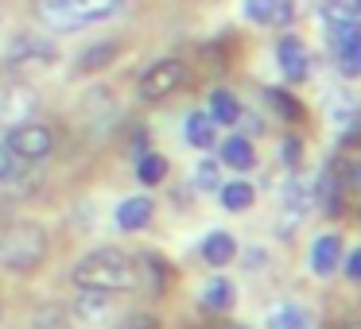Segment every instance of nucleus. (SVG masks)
I'll return each mask as SVG.
<instances>
[{
	"mask_svg": "<svg viewBox=\"0 0 361 329\" xmlns=\"http://www.w3.org/2000/svg\"><path fill=\"white\" fill-rule=\"evenodd\" d=\"M338 58H342V74H345V78H361V47L345 51V55H338Z\"/></svg>",
	"mask_w": 361,
	"mask_h": 329,
	"instance_id": "obj_26",
	"label": "nucleus"
},
{
	"mask_svg": "<svg viewBox=\"0 0 361 329\" xmlns=\"http://www.w3.org/2000/svg\"><path fill=\"white\" fill-rule=\"evenodd\" d=\"M283 205H288V209L299 217V213L311 205V190H307V182H299V179L288 182V190H283Z\"/></svg>",
	"mask_w": 361,
	"mask_h": 329,
	"instance_id": "obj_23",
	"label": "nucleus"
},
{
	"mask_svg": "<svg viewBox=\"0 0 361 329\" xmlns=\"http://www.w3.org/2000/svg\"><path fill=\"white\" fill-rule=\"evenodd\" d=\"M345 275H350V279H361V248H353L350 256H345Z\"/></svg>",
	"mask_w": 361,
	"mask_h": 329,
	"instance_id": "obj_30",
	"label": "nucleus"
},
{
	"mask_svg": "<svg viewBox=\"0 0 361 329\" xmlns=\"http://www.w3.org/2000/svg\"><path fill=\"white\" fill-rule=\"evenodd\" d=\"M8 70H35V66H51L59 63V47L51 39H35V35H16L4 51Z\"/></svg>",
	"mask_w": 361,
	"mask_h": 329,
	"instance_id": "obj_6",
	"label": "nucleus"
},
{
	"mask_svg": "<svg viewBox=\"0 0 361 329\" xmlns=\"http://www.w3.org/2000/svg\"><path fill=\"white\" fill-rule=\"evenodd\" d=\"M264 329H311V314L295 302H280V306L268 310Z\"/></svg>",
	"mask_w": 361,
	"mask_h": 329,
	"instance_id": "obj_13",
	"label": "nucleus"
},
{
	"mask_svg": "<svg viewBox=\"0 0 361 329\" xmlns=\"http://www.w3.org/2000/svg\"><path fill=\"white\" fill-rule=\"evenodd\" d=\"M221 163H229L233 171H252L257 167V151H252V143L245 136H229L221 143Z\"/></svg>",
	"mask_w": 361,
	"mask_h": 329,
	"instance_id": "obj_15",
	"label": "nucleus"
},
{
	"mask_svg": "<svg viewBox=\"0 0 361 329\" xmlns=\"http://www.w3.org/2000/svg\"><path fill=\"white\" fill-rule=\"evenodd\" d=\"M268 101H272V105H276V109H280L288 120H299V117H303V109H299V101H295L291 93H283V89H268Z\"/></svg>",
	"mask_w": 361,
	"mask_h": 329,
	"instance_id": "obj_25",
	"label": "nucleus"
},
{
	"mask_svg": "<svg viewBox=\"0 0 361 329\" xmlns=\"http://www.w3.org/2000/svg\"><path fill=\"white\" fill-rule=\"evenodd\" d=\"M183 78H187V66L179 58H159V63H152L140 74V86L136 89H140L144 101H164V97H171L183 86Z\"/></svg>",
	"mask_w": 361,
	"mask_h": 329,
	"instance_id": "obj_5",
	"label": "nucleus"
},
{
	"mask_svg": "<svg viewBox=\"0 0 361 329\" xmlns=\"http://www.w3.org/2000/svg\"><path fill=\"white\" fill-rule=\"evenodd\" d=\"M214 120H210V112H190L187 117V143L190 148H214V140H218V132H214Z\"/></svg>",
	"mask_w": 361,
	"mask_h": 329,
	"instance_id": "obj_17",
	"label": "nucleus"
},
{
	"mask_svg": "<svg viewBox=\"0 0 361 329\" xmlns=\"http://www.w3.org/2000/svg\"><path fill=\"white\" fill-rule=\"evenodd\" d=\"M245 16L260 27H288L295 20V0H245Z\"/></svg>",
	"mask_w": 361,
	"mask_h": 329,
	"instance_id": "obj_7",
	"label": "nucleus"
},
{
	"mask_svg": "<svg viewBox=\"0 0 361 329\" xmlns=\"http://www.w3.org/2000/svg\"><path fill=\"white\" fill-rule=\"evenodd\" d=\"M276 58H280V70L288 82H303L307 70H311V55H307L303 39H295V35H283L276 43Z\"/></svg>",
	"mask_w": 361,
	"mask_h": 329,
	"instance_id": "obj_8",
	"label": "nucleus"
},
{
	"mask_svg": "<svg viewBox=\"0 0 361 329\" xmlns=\"http://www.w3.org/2000/svg\"><path fill=\"white\" fill-rule=\"evenodd\" d=\"M342 186H345V190H353V194H361V163H350V167H345Z\"/></svg>",
	"mask_w": 361,
	"mask_h": 329,
	"instance_id": "obj_29",
	"label": "nucleus"
},
{
	"mask_svg": "<svg viewBox=\"0 0 361 329\" xmlns=\"http://www.w3.org/2000/svg\"><path fill=\"white\" fill-rule=\"evenodd\" d=\"M117 329H164V325H159V321L152 318V314H128V318L121 321Z\"/></svg>",
	"mask_w": 361,
	"mask_h": 329,
	"instance_id": "obj_27",
	"label": "nucleus"
},
{
	"mask_svg": "<svg viewBox=\"0 0 361 329\" xmlns=\"http://www.w3.org/2000/svg\"><path fill=\"white\" fill-rule=\"evenodd\" d=\"M202 302L210 306V310H229V306L237 302V287H233L229 279H221V275H218V279H210V283H206Z\"/></svg>",
	"mask_w": 361,
	"mask_h": 329,
	"instance_id": "obj_19",
	"label": "nucleus"
},
{
	"mask_svg": "<svg viewBox=\"0 0 361 329\" xmlns=\"http://www.w3.org/2000/svg\"><path fill=\"white\" fill-rule=\"evenodd\" d=\"M353 329H361V325H353Z\"/></svg>",
	"mask_w": 361,
	"mask_h": 329,
	"instance_id": "obj_33",
	"label": "nucleus"
},
{
	"mask_svg": "<svg viewBox=\"0 0 361 329\" xmlns=\"http://www.w3.org/2000/svg\"><path fill=\"white\" fill-rule=\"evenodd\" d=\"M195 186L198 190H218L221 186V167L214 163V159H202V163L195 167Z\"/></svg>",
	"mask_w": 361,
	"mask_h": 329,
	"instance_id": "obj_24",
	"label": "nucleus"
},
{
	"mask_svg": "<svg viewBox=\"0 0 361 329\" xmlns=\"http://www.w3.org/2000/svg\"><path fill=\"white\" fill-rule=\"evenodd\" d=\"M113 58H117V43H94V47L78 58V70L82 74H97V70H105Z\"/></svg>",
	"mask_w": 361,
	"mask_h": 329,
	"instance_id": "obj_20",
	"label": "nucleus"
},
{
	"mask_svg": "<svg viewBox=\"0 0 361 329\" xmlns=\"http://www.w3.org/2000/svg\"><path fill=\"white\" fill-rule=\"evenodd\" d=\"M237 256V240L229 233H206V240H202V259L210 267H226L229 259Z\"/></svg>",
	"mask_w": 361,
	"mask_h": 329,
	"instance_id": "obj_14",
	"label": "nucleus"
},
{
	"mask_svg": "<svg viewBox=\"0 0 361 329\" xmlns=\"http://www.w3.org/2000/svg\"><path fill=\"white\" fill-rule=\"evenodd\" d=\"M71 310H74V318L86 321V325H105V321H109V295H105V290L78 287Z\"/></svg>",
	"mask_w": 361,
	"mask_h": 329,
	"instance_id": "obj_9",
	"label": "nucleus"
},
{
	"mask_svg": "<svg viewBox=\"0 0 361 329\" xmlns=\"http://www.w3.org/2000/svg\"><path fill=\"white\" fill-rule=\"evenodd\" d=\"M350 16H353V24L361 27V0H353V12H350Z\"/></svg>",
	"mask_w": 361,
	"mask_h": 329,
	"instance_id": "obj_32",
	"label": "nucleus"
},
{
	"mask_svg": "<svg viewBox=\"0 0 361 329\" xmlns=\"http://www.w3.org/2000/svg\"><path fill=\"white\" fill-rule=\"evenodd\" d=\"M4 179H12V151L0 143V182Z\"/></svg>",
	"mask_w": 361,
	"mask_h": 329,
	"instance_id": "obj_31",
	"label": "nucleus"
},
{
	"mask_svg": "<svg viewBox=\"0 0 361 329\" xmlns=\"http://www.w3.org/2000/svg\"><path fill=\"white\" fill-rule=\"evenodd\" d=\"M74 287H90V290H133L140 283V264L121 248H97L90 256H82L71 271Z\"/></svg>",
	"mask_w": 361,
	"mask_h": 329,
	"instance_id": "obj_1",
	"label": "nucleus"
},
{
	"mask_svg": "<svg viewBox=\"0 0 361 329\" xmlns=\"http://www.w3.org/2000/svg\"><path fill=\"white\" fill-rule=\"evenodd\" d=\"M47 259V233L35 221H16L0 233V267L12 275H27Z\"/></svg>",
	"mask_w": 361,
	"mask_h": 329,
	"instance_id": "obj_3",
	"label": "nucleus"
},
{
	"mask_svg": "<svg viewBox=\"0 0 361 329\" xmlns=\"http://www.w3.org/2000/svg\"><path fill=\"white\" fill-rule=\"evenodd\" d=\"M4 148L12 151V159L39 163V159H47L51 148H55V132H51L47 124L24 120V124H12V128H8V136H4Z\"/></svg>",
	"mask_w": 361,
	"mask_h": 329,
	"instance_id": "obj_4",
	"label": "nucleus"
},
{
	"mask_svg": "<svg viewBox=\"0 0 361 329\" xmlns=\"http://www.w3.org/2000/svg\"><path fill=\"white\" fill-rule=\"evenodd\" d=\"M299 159H303V140L288 136V140H283V163H288V167H299Z\"/></svg>",
	"mask_w": 361,
	"mask_h": 329,
	"instance_id": "obj_28",
	"label": "nucleus"
},
{
	"mask_svg": "<svg viewBox=\"0 0 361 329\" xmlns=\"http://www.w3.org/2000/svg\"><path fill=\"white\" fill-rule=\"evenodd\" d=\"M338 264H342V236L338 233L314 236V244H311V271L326 279V275L338 271Z\"/></svg>",
	"mask_w": 361,
	"mask_h": 329,
	"instance_id": "obj_10",
	"label": "nucleus"
},
{
	"mask_svg": "<svg viewBox=\"0 0 361 329\" xmlns=\"http://www.w3.org/2000/svg\"><path fill=\"white\" fill-rule=\"evenodd\" d=\"M136 174H140V182L144 186H156V182H164V174H167V159L164 155H140L136 159Z\"/></svg>",
	"mask_w": 361,
	"mask_h": 329,
	"instance_id": "obj_21",
	"label": "nucleus"
},
{
	"mask_svg": "<svg viewBox=\"0 0 361 329\" xmlns=\"http://www.w3.org/2000/svg\"><path fill=\"white\" fill-rule=\"evenodd\" d=\"M32 109H35V93L32 89H24V86H12V89H4L0 93V124H24L27 117H32Z\"/></svg>",
	"mask_w": 361,
	"mask_h": 329,
	"instance_id": "obj_11",
	"label": "nucleus"
},
{
	"mask_svg": "<svg viewBox=\"0 0 361 329\" xmlns=\"http://www.w3.org/2000/svg\"><path fill=\"white\" fill-rule=\"evenodd\" d=\"M125 0H39V20L51 32H82L102 20H113Z\"/></svg>",
	"mask_w": 361,
	"mask_h": 329,
	"instance_id": "obj_2",
	"label": "nucleus"
},
{
	"mask_svg": "<svg viewBox=\"0 0 361 329\" xmlns=\"http://www.w3.org/2000/svg\"><path fill=\"white\" fill-rule=\"evenodd\" d=\"M210 120L214 124H237L241 120V101L229 89H214L210 93Z\"/></svg>",
	"mask_w": 361,
	"mask_h": 329,
	"instance_id": "obj_16",
	"label": "nucleus"
},
{
	"mask_svg": "<svg viewBox=\"0 0 361 329\" xmlns=\"http://www.w3.org/2000/svg\"><path fill=\"white\" fill-rule=\"evenodd\" d=\"M152 213H156L152 198H144V194L125 198V202L117 205V228H125V233H140V228L152 225Z\"/></svg>",
	"mask_w": 361,
	"mask_h": 329,
	"instance_id": "obj_12",
	"label": "nucleus"
},
{
	"mask_svg": "<svg viewBox=\"0 0 361 329\" xmlns=\"http://www.w3.org/2000/svg\"><path fill=\"white\" fill-rule=\"evenodd\" d=\"M252 198H257V190H252L249 182H221L218 186V202L226 205L229 213H245L252 205Z\"/></svg>",
	"mask_w": 361,
	"mask_h": 329,
	"instance_id": "obj_18",
	"label": "nucleus"
},
{
	"mask_svg": "<svg viewBox=\"0 0 361 329\" xmlns=\"http://www.w3.org/2000/svg\"><path fill=\"white\" fill-rule=\"evenodd\" d=\"M32 329H71V318L59 306H39L32 314Z\"/></svg>",
	"mask_w": 361,
	"mask_h": 329,
	"instance_id": "obj_22",
	"label": "nucleus"
}]
</instances>
